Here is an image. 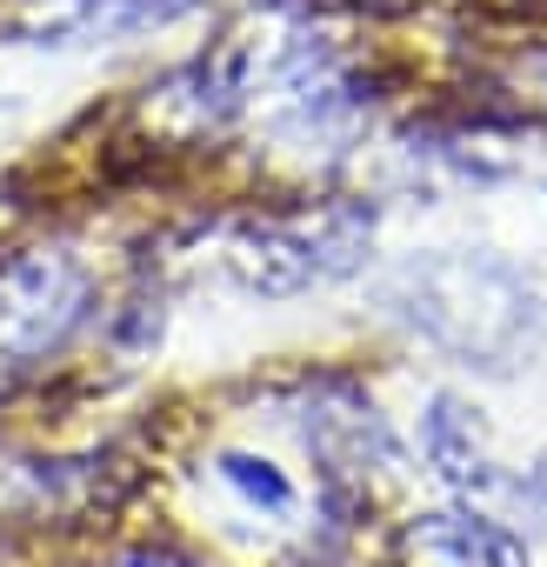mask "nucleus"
I'll return each instance as SVG.
<instances>
[{
  "label": "nucleus",
  "instance_id": "f257e3e1",
  "mask_svg": "<svg viewBox=\"0 0 547 567\" xmlns=\"http://www.w3.org/2000/svg\"><path fill=\"white\" fill-rule=\"evenodd\" d=\"M87 274L68 254H14L0 267V374L48 361L87 321Z\"/></svg>",
  "mask_w": 547,
  "mask_h": 567
},
{
  "label": "nucleus",
  "instance_id": "f03ea898",
  "mask_svg": "<svg viewBox=\"0 0 547 567\" xmlns=\"http://www.w3.org/2000/svg\"><path fill=\"white\" fill-rule=\"evenodd\" d=\"M421 447H427V461H434L461 494L500 487V474H494V461H487V427H481L474 408H461L454 394L427 401V414H421Z\"/></svg>",
  "mask_w": 547,
  "mask_h": 567
},
{
  "label": "nucleus",
  "instance_id": "7ed1b4c3",
  "mask_svg": "<svg viewBox=\"0 0 547 567\" xmlns=\"http://www.w3.org/2000/svg\"><path fill=\"white\" fill-rule=\"evenodd\" d=\"M200 8V0H74V8L48 28V34H81V41H127V34H154L174 28Z\"/></svg>",
  "mask_w": 547,
  "mask_h": 567
},
{
  "label": "nucleus",
  "instance_id": "20e7f679",
  "mask_svg": "<svg viewBox=\"0 0 547 567\" xmlns=\"http://www.w3.org/2000/svg\"><path fill=\"white\" fill-rule=\"evenodd\" d=\"M401 567H481V514H421V520H407Z\"/></svg>",
  "mask_w": 547,
  "mask_h": 567
},
{
  "label": "nucleus",
  "instance_id": "39448f33",
  "mask_svg": "<svg viewBox=\"0 0 547 567\" xmlns=\"http://www.w3.org/2000/svg\"><path fill=\"white\" fill-rule=\"evenodd\" d=\"M220 474H227L247 501H260V507H274V514H288V507H295V487L274 474L267 461H254V454H227V461H220Z\"/></svg>",
  "mask_w": 547,
  "mask_h": 567
},
{
  "label": "nucleus",
  "instance_id": "423d86ee",
  "mask_svg": "<svg viewBox=\"0 0 547 567\" xmlns=\"http://www.w3.org/2000/svg\"><path fill=\"white\" fill-rule=\"evenodd\" d=\"M127 567H200V560H187V554H174V547H134Z\"/></svg>",
  "mask_w": 547,
  "mask_h": 567
},
{
  "label": "nucleus",
  "instance_id": "0eeeda50",
  "mask_svg": "<svg viewBox=\"0 0 547 567\" xmlns=\"http://www.w3.org/2000/svg\"><path fill=\"white\" fill-rule=\"evenodd\" d=\"M534 494H540V501H547V461H540V467H534Z\"/></svg>",
  "mask_w": 547,
  "mask_h": 567
}]
</instances>
